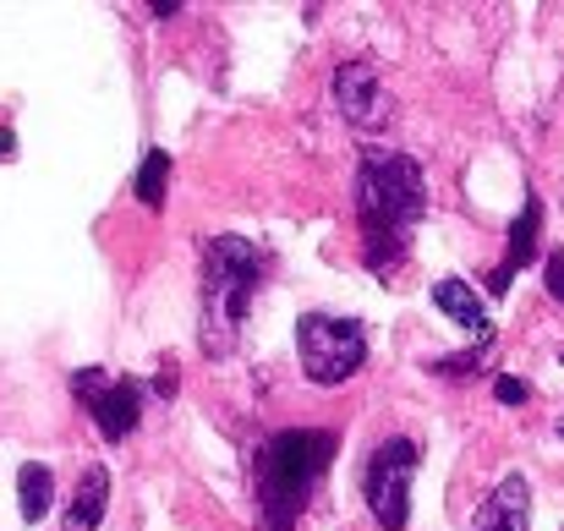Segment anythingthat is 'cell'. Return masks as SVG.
<instances>
[{
	"mask_svg": "<svg viewBox=\"0 0 564 531\" xmlns=\"http://www.w3.org/2000/svg\"><path fill=\"white\" fill-rule=\"evenodd\" d=\"M132 192H138V203H143L149 214H160V208H165V192H171V154H165V149H149V154L138 160Z\"/></svg>",
	"mask_w": 564,
	"mask_h": 531,
	"instance_id": "13",
	"label": "cell"
},
{
	"mask_svg": "<svg viewBox=\"0 0 564 531\" xmlns=\"http://www.w3.org/2000/svg\"><path fill=\"white\" fill-rule=\"evenodd\" d=\"M416 438H383L373 455H368V472H362V494H368V510H373L378 531H405L411 521V483H416Z\"/></svg>",
	"mask_w": 564,
	"mask_h": 531,
	"instance_id": "5",
	"label": "cell"
},
{
	"mask_svg": "<svg viewBox=\"0 0 564 531\" xmlns=\"http://www.w3.org/2000/svg\"><path fill=\"white\" fill-rule=\"evenodd\" d=\"M296 361L318 389H340L368 361V329L335 313H302L296 324Z\"/></svg>",
	"mask_w": 564,
	"mask_h": 531,
	"instance_id": "4",
	"label": "cell"
},
{
	"mask_svg": "<svg viewBox=\"0 0 564 531\" xmlns=\"http://www.w3.org/2000/svg\"><path fill=\"white\" fill-rule=\"evenodd\" d=\"M538 236H543V203H538V192L521 203V214H516V225H510V241H505V263L488 274V296H505L510 291V280L538 258Z\"/></svg>",
	"mask_w": 564,
	"mask_h": 531,
	"instance_id": "8",
	"label": "cell"
},
{
	"mask_svg": "<svg viewBox=\"0 0 564 531\" xmlns=\"http://www.w3.org/2000/svg\"><path fill=\"white\" fill-rule=\"evenodd\" d=\"M494 394H499V405H527V383H521L516 372H499Z\"/></svg>",
	"mask_w": 564,
	"mask_h": 531,
	"instance_id": "15",
	"label": "cell"
},
{
	"mask_svg": "<svg viewBox=\"0 0 564 531\" xmlns=\"http://www.w3.org/2000/svg\"><path fill=\"white\" fill-rule=\"evenodd\" d=\"M72 394H77L83 411L99 422L105 444H127L132 427L143 422V405H149V383H143V378L99 372V367H77V372H72Z\"/></svg>",
	"mask_w": 564,
	"mask_h": 531,
	"instance_id": "6",
	"label": "cell"
},
{
	"mask_svg": "<svg viewBox=\"0 0 564 531\" xmlns=\"http://www.w3.org/2000/svg\"><path fill=\"white\" fill-rule=\"evenodd\" d=\"M269 280V252L247 236H208L203 241V296H197V346L208 361L241 346V324L252 313L258 285Z\"/></svg>",
	"mask_w": 564,
	"mask_h": 531,
	"instance_id": "3",
	"label": "cell"
},
{
	"mask_svg": "<svg viewBox=\"0 0 564 531\" xmlns=\"http://www.w3.org/2000/svg\"><path fill=\"white\" fill-rule=\"evenodd\" d=\"M560 361H564V351H560Z\"/></svg>",
	"mask_w": 564,
	"mask_h": 531,
	"instance_id": "19",
	"label": "cell"
},
{
	"mask_svg": "<svg viewBox=\"0 0 564 531\" xmlns=\"http://www.w3.org/2000/svg\"><path fill=\"white\" fill-rule=\"evenodd\" d=\"M560 433H564V422H560Z\"/></svg>",
	"mask_w": 564,
	"mask_h": 531,
	"instance_id": "18",
	"label": "cell"
},
{
	"mask_svg": "<svg viewBox=\"0 0 564 531\" xmlns=\"http://www.w3.org/2000/svg\"><path fill=\"white\" fill-rule=\"evenodd\" d=\"M543 285L564 302V252H549V263H543Z\"/></svg>",
	"mask_w": 564,
	"mask_h": 531,
	"instance_id": "16",
	"label": "cell"
},
{
	"mask_svg": "<svg viewBox=\"0 0 564 531\" xmlns=\"http://www.w3.org/2000/svg\"><path fill=\"white\" fill-rule=\"evenodd\" d=\"M11 154H17V138H11V132L0 127V160H11Z\"/></svg>",
	"mask_w": 564,
	"mask_h": 531,
	"instance_id": "17",
	"label": "cell"
},
{
	"mask_svg": "<svg viewBox=\"0 0 564 531\" xmlns=\"http://www.w3.org/2000/svg\"><path fill=\"white\" fill-rule=\"evenodd\" d=\"M351 203H357V225H362V263H368V274L389 280L411 258V236L427 214V176L411 154L368 149L357 165Z\"/></svg>",
	"mask_w": 564,
	"mask_h": 531,
	"instance_id": "1",
	"label": "cell"
},
{
	"mask_svg": "<svg viewBox=\"0 0 564 531\" xmlns=\"http://www.w3.org/2000/svg\"><path fill=\"white\" fill-rule=\"evenodd\" d=\"M471 531H532V488H527V477H505L477 505Z\"/></svg>",
	"mask_w": 564,
	"mask_h": 531,
	"instance_id": "9",
	"label": "cell"
},
{
	"mask_svg": "<svg viewBox=\"0 0 564 531\" xmlns=\"http://www.w3.org/2000/svg\"><path fill=\"white\" fill-rule=\"evenodd\" d=\"M17 505H22V521L28 527H39L50 516V505H55V472L44 460H22L17 466Z\"/></svg>",
	"mask_w": 564,
	"mask_h": 531,
	"instance_id": "12",
	"label": "cell"
},
{
	"mask_svg": "<svg viewBox=\"0 0 564 531\" xmlns=\"http://www.w3.org/2000/svg\"><path fill=\"white\" fill-rule=\"evenodd\" d=\"M433 307H438L444 318H455L477 346H494V318H488V302H482L477 285H466V280H438V285H433Z\"/></svg>",
	"mask_w": 564,
	"mask_h": 531,
	"instance_id": "10",
	"label": "cell"
},
{
	"mask_svg": "<svg viewBox=\"0 0 564 531\" xmlns=\"http://www.w3.org/2000/svg\"><path fill=\"white\" fill-rule=\"evenodd\" d=\"M105 510H110V472L88 466L77 494H72V505H66V516H61V531H94L105 521Z\"/></svg>",
	"mask_w": 564,
	"mask_h": 531,
	"instance_id": "11",
	"label": "cell"
},
{
	"mask_svg": "<svg viewBox=\"0 0 564 531\" xmlns=\"http://www.w3.org/2000/svg\"><path fill=\"white\" fill-rule=\"evenodd\" d=\"M335 105H340L346 127L362 132V138L389 132L394 116H400V105H394V94H389V83H383V72L373 61H346L335 72Z\"/></svg>",
	"mask_w": 564,
	"mask_h": 531,
	"instance_id": "7",
	"label": "cell"
},
{
	"mask_svg": "<svg viewBox=\"0 0 564 531\" xmlns=\"http://www.w3.org/2000/svg\"><path fill=\"white\" fill-rule=\"evenodd\" d=\"M488 351H494V346H471V351H460V356H438V361H427V372H438V378H460V372H477Z\"/></svg>",
	"mask_w": 564,
	"mask_h": 531,
	"instance_id": "14",
	"label": "cell"
},
{
	"mask_svg": "<svg viewBox=\"0 0 564 531\" xmlns=\"http://www.w3.org/2000/svg\"><path fill=\"white\" fill-rule=\"evenodd\" d=\"M340 455V433L329 427H285L269 433L252 455V488H258V531H296L313 494L324 488L329 466Z\"/></svg>",
	"mask_w": 564,
	"mask_h": 531,
	"instance_id": "2",
	"label": "cell"
}]
</instances>
